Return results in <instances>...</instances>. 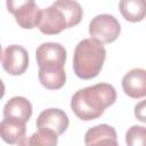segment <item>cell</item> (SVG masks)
I'll use <instances>...</instances> for the list:
<instances>
[{
	"label": "cell",
	"mask_w": 146,
	"mask_h": 146,
	"mask_svg": "<svg viewBox=\"0 0 146 146\" xmlns=\"http://www.w3.org/2000/svg\"><path fill=\"white\" fill-rule=\"evenodd\" d=\"M127 146H146V127L131 125L125 132Z\"/></svg>",
	"instance_id": "cell-16"
},
{
	"label": "cell",
	"mask_w": 146,
	"mask_h": 146,
	"mask_svg": "<svg viewBox=\"0 0 146 146\" xmlns=\"http://www.w3.org/2000/svg\"><path fill=\"white\" fill-rule=\"evenodd\" d=\"M1 64L8 74L22 75L29 67V52L23 46L10 44L2 51Z\"/></svg>",
	"instance_id": "cell-5"
},
{
	"label": "cell",
	"mask_w": 146,
	"mask_h": 146,
	"mask_svg": "<svg viewBox=\"0 0 146 146\" xmlns=\"http://www.w3.org/2000/svg\"><path fill=\"white\" fill-rule=\"evenodd\" d=\"M36 64L40 67H64L67 52L63 44L58 42L41 43L35 50Z\"/></svg>",
	"instance_id": "cell-6"
},
{
	"label": "cell",
	"mask_w": 146,
	"mask_h": 146,
	"mask_svg": "<svg viewBox=\"0 0 146 146\" xmlns=\"http://www.w3.org/2000/svg\"><path fill=\"white\" fill-rule=\"evenodd\" d=\"M38 29L43 34L55 35L68 27H67L66 18L63 15V13L58 8L51 5L50 7H47L42 10Z\"/></svg>",
	"instance_id": "cell-8"
},
{
	"label": "cell",
	"mask_w": 146,
	"mask_h": 146,
	"mask_svg": "<svg viewBox=\"0 0 146 146\" xmlns=\"http://www.w3.org/2000/svg\"><path fill=\"white\" fill-rule=\"evenodd\" d=\"M115 100V88L110 83L100 82L79 89L71 98V108L80 120L91 121L102 116Z\"/></svg>",
	"instance_id": "cell-1"
},
{
	"label": "cell",
	"mask_w": 146,
	"mask_h": 146,
	"mask_svg": "<svg viewBox=\"0 0 146 146\" xmlns=\"http://www.w3.org/2000/svg\"><path fill=\"white\" fill-rule=\"evenodd\" d=\"M119 9L125 21L137 23L146 16L145 0H122L119 2Z\"/></svg>",
	"instance_id": "cell-13"
},
{
	"label": "cell",
	"mask_w": 146,
	"mask_h": 146,
	"mask_svg": "<svg viewBox=\"0 0 146 146\" xmlns=\"http://www.w3.org/2000/svg\"><path fill=\"white\" fill-rule=\"evenodd\" d=\"M133 113H135V116L138 121L146 123V99L141 100L135 105Z\"/></svg>",
	"instance_id": "cell-18"
},
{
	"label": "cell",
	"mask_w": 146,
	"mask_h": 146,
	"mask_svg": "<svg viewBox=\"0 0 146 146\" xmlns=\"http://www.w3.org/2000/svg\"><path fill=\"white\" fill-rule=\"evenodd\" d=\"M26 140L29 146H57L58 136L49 130H38Z\"/></svg>",
	"instance_id": "cell-15"
},
{
	"label": "cell",
	"mask_w": 146,
	"mask_h": 146,
	"mask_svg": "<svg viewBox=\"0 0 146 146\" xmlns=\"http://www.w3.org/2000/svg\"><path fill=\"white\" fill-rule=\"evenodd\" d=\"M6 6L8 11L14 15L16 23L22 29H34L39 25L42 10H40V8L34 1L8 0L6 2Z\"/></svg>",
	"instance_id": "cell-4"
},
{
	"label": "cell",
	"mask_w": 146,
	"mask_h": 146,
	"mask_svg": "<svg viewBox=\"0 0 146 146\" xmlns=\"http://www.w3.org/2000/svg\"><path fill=\"white\" fill-rule=\"evenodd\" d=\"M52 6H55L63 13V15L66 18L68 29L78 25L81 22L83 16V10L79 2L72 0H58L55 1Z\"/></svg>",
	"instance_id": "cell-14"
},
{
	"label": "cell",
	"mask_w": 146,
	"mask_h": 146,
	"mask_svg": "<svg viewBox=\"0 0 146 146\" xmlns=\"http://www.w3.org/2000/svg\"><path fill=\"white\" fill-rule=\"evenodd\" d=\"M106 59V49L102 42L89 38L81 40L73 55V70L78 78L90 80L96 78Z\"/></svg>",
	"instance_id": "cell-2"
},
{
	"label": "cell",
	"mask_w": 146,
	"mask_h": 146,
	"mask_svg": "<svg viewBox=\"0 0 146 146\" xmlns=\"http://www.w3.org/2000/svg\"><path fill=\"white\" fill-rule=\"evenodd\" d=\"M40 83L49 90L60 89L66 82L64 67H40L38 72Z\"/></svg>",
	"instance_id": "cell-12"
},
{
	"label": "cell",
	"mask_w": 146,
	"mask_h": 146,
	"mask_svg": "<svg viewBox=\"0 0 146 146\" xmlns=\"http://www.w3.org/2000/svg\"><path fill=\"white\" fill-rule=\"evenodd\" d=\"M17 146H29V144H27V140H26V138L25 139H23L19 144H17Z\"/></svg>",
	"instance_id": "cell-19"
},
{
	"label": "cell",
	"mask_w": 146,
	"mask_h": 146,
	"mask_svg": "<svg viewBox=\"0 0 146 146\" xmlns=\"http://www.w3.org/2000/svg\"><path fill=\"white\" fill-rule=\"evenodd\" d=\"M86 146H119L117 137H103V138L86 143Z\"/></svg>",
	"instance_id": "cell-17"
},
{
	"label": "cell",
	"mask_w": 146,
	"mask_h": 146,
	"mask_svg": "<svg viewBox=\"0 0 146 146\" xmlns=\"http://www.w3.org/2000/svg\"><path fill=\"white\" fill-rule=\"evenodd\" d=\"M68 116L60 108H47L42 111L36 119L38 130H49L57 136L64 133L68 128Z\"/></svg>",
	"instance_id": "cell-7"
},
{
	"label": "cell",
	"mask_w": 146,
	"mask_h": 146,
	"mask_svg": "<svg viewBox=\"0 0 146 146\" xmlns=\"http://www.w3.org/2000/svg\"><path fill=\"white\" fill-rule=\"evenodd\" d=\"M26 122L16 119H3L0 123V135L3 141L9 145L19 144L25 139Z\"/></svg>",
	"instance_id": "cell-11"
},
{
	"label": "cell",
	"mask_w": 146,
	"mask_h": 146,
	"mask_svg": "<svg viewBox=\"0 0 146 146\" xmlns=\"http://www.w3.org/2000/svg\"><path fill=\"white\" fill-rule=\"evenodd\" d=\"M32 104L30 100L22 96L10 98L3 106V119H16L27 122L32 115Z\"/></svg>",
	"instance_id": "cell-10"
},
{
	"label": "cell",
	"mask_w": 146,
	"mask_h": 146,
	"mask_svg": "<svg viewBox=\"0 0 146 146\" xmlns=\"http://www.w3.org/2000/svg\"><path fill=\"white\" fill-rule=\"evenodd\" d=\"M122 89L130 98L146 97V70L132 68L122 78Z\"/></svg>",
	"instance_id": "cell-9"
},
{
	"label": "cell",
	"mask_w": 146,
	"mask_h": 146,
	"mask_svg": "<svg viewBox=\"0 0 146 146\" xmlns=\"http://www.w3.org/2000/svg\"><path fill=\"white\" fill-rule=\"evenodd\" d=\"M121 33L119 21L110 14L95 16L89 23V34L92 39L104 43H111L117 39Z\"/></svg>",
	"instance_id": "cell-3"
}]
</instances>
